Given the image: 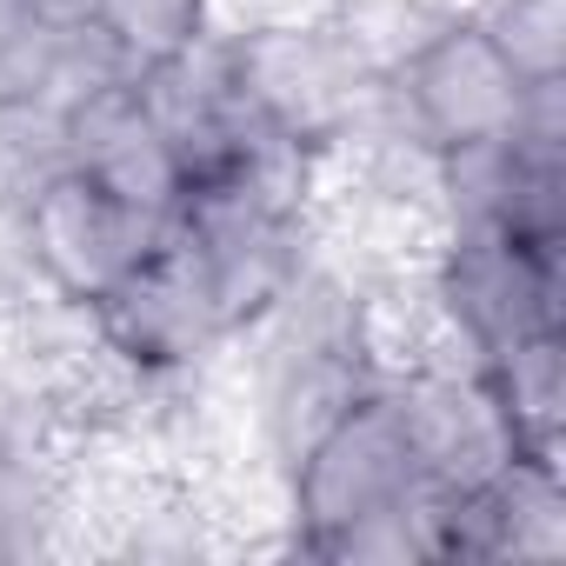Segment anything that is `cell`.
I'll return each instance as SVG.
<instances>
[{"mask_svg": "<svg viewBox=\"0 0 566 566\" xmlns=\"http://www.w3.org/2000/svg\"><path fill=\"white\" fill-rule=\"evenodd\" d=\"M160 240H167V220L114 200L107 187H94L74 167H61L34 193H21V247L34 260V280L81 314L107 287H120Z\"/></svg>", "mask_w": 566, "mask_h": 566, "instance_id": "obj_6", "label": "cell"}, {"mask_svg": "<svg viewBox=\"0 0 566 566\" xmlns=\"http://www.w3.org/2000/svg\"><path fill=\"white\" fill-rule=\"evenodd\" d=\"M440 493L420 486L387 380L340 407L280 473V526L287 553L334 566H407L440 559L433 539Z\"/></svg>", "mask_w": 566, "mask_h": 566, "instance_id": "obj_1", "label": "cell"}, {"mask_svg": "<svg viewBox=\"0 0 566 566\" xmlns=\"http://www.w3.org/2000/svg\"><path fill=\"white\" fill-rule=\"evenodd\" d=\"M94 0H28V14L34 21H87Z\"/></svg>", "mask_w": 566, "mask_h": 566, "instance_id": "obj_17", "label": "cell"}, {"mask_svg": "<svg viewBox=\"0 0 566 566\" xmlns=\"http://www.w3.org/2000/svg\"><path fill=\"white\" fill-rule=\"evenodd\" d=\"M387 400L400 413V433H407V453H413V473L427 493H473L520 453L486 374L467 360L394 374Z\"/></svg>", "mask_w": 566, "mask_h": 566, "instance_id": "obj_8", "label": "cell"}, {"mask_svg": "<svg viewBox=\"0 0 566 566\" xmlns=\"http://www.w3.org/2000/svg\"><path fill=\"white\" fill-rule=\"evenodd\" d=\"M87 21L127 74H147L220 28V0H94Z\"/></svg>", "mask_w": 566, "mask_h": 566, "instance_id": "obj_14", "label": "cell"}, {"mask_svg": "<svg viewBox=\"0 0 566 566\" xmlns=\"http://www.w3.org/2000/svg\"><path fill=\"white\" fill-rule=\"evenodd\" d=\"M440 8H480V0H440Z\"/></svg>", "mask_w": 566, "mask_h": 566, "instance_id": "obj_19", "label": "cell"}, {"mask_svg": "<svg viewBox=\"0 0 566 566\" xmlns=\"http://www.w3.org/2000/svg\"><path fill=\"white\" fill-rule=\"evenodd\" d=\"M526 107V81L506 67L473 8H447L427 41L387 74V114L433 154L500 140Z\"/></svg>", "mask_w": 566, "mask_h": 566, "instance_id": "obj_5", "label": "cell"}, {"mask_svg": "<svg viewBox=\"0 0 566 566\" xmlns=\"http://www.w3.org/2000/svg\"><path fill=\"white\" fill-rule=\"evenodd\" d=\"M34 14H28V0H0V54H8V41L28 28Z\"/></svg>", "mask_w": 566, "mask_h": 566, "instance_id": "obj_18", "label": "cell"}, {"mask_svg": "<svg viewBox=\"0 0 566 566\" xmlns=\"http://www.w3.org/2000/svg\"><path fill=\"white\" fill-rule=\"evenodd\" d=\"M67 167L154 220H174V207L187 193L180 160H174L167 134L154 127L134 74H114L67 107Z\"/></svg>", "mask_w": 566, "mask_h": 566, "instance_id": "obj_11", "label": "cell"}, {"mask_svg": "<svg viewBox=\"0 0 566 566\" xmlns=\"http://www.w3.org/2000/svg\"><path fill=\"white\" fill-rule=\"evenodd\" d=\"M480 374L500 400V420H506L513 447L539 453V460H559V440H566V327L500 347L493 360H480Z\"/></svg>", "mask_w": 566, "mask_h": 566, "instance_id": "obj_13", "label": "cell"}, {"mask_svg": "<svg viewBox=\"0 0 566 566\" xmlns=\"http://www.w3.org/2000/svg\"><path fill=\"white\" fill-rule=\"evenodd\" d=\"M440 559H559L566 553V473L559 460L513 453L486 486L440 493Z\"/></svg>", "mask_w": 566, "mask_h": 566, "instance_id": "obj_10", "label": "cell"}, {"mask_svg": "<svg viewBox=\"0 0 566 566\" xmlns=\"http://www.w3.org/2000/svg\"><path fill=\"white\" fill-rule=\"evenodd\" d=\"M8 447H54V433H48L34 380L14 360H0V453H8Z\"/></svg>", "mask_w": 566, "mask_h": 566, "instance_id": "obj_16", "label": "cell"}, {"mask_svg": "<svg viewBox=\"0 0 566 566\" xmlns=\"http://www.w3.org/2000/svg\"><path fill=\"white\" fill-rule=\"evenodd\" d=\"M74 553V453L8 447L0 453V566Z\"/></svg>", "mask_w": 566, "mask_h": 566, "instance_id": "obj_12", "label": "cell"}, {"mask_svg": "<svg viewBox=\"0 0 566 566\" xmlns=\"http://www.w3.org/2000/svg\"><path fill=\"white\" fill-rule=\"evenodd\" d=\"M87 327L114 360H127L147 380L207 374L233 347V334H227V321H220V307L207 294V280L193 273V260L180 253L174 233L120 280V287H107L87 307Z\"/></svg>", "mask_w": 566, "mask_h": 566, "instance_id": "obj_7", "label": "cell"}, {"mask_svg": "<svg viewBox=\"0 0 566 566\" xmlns=\"http://www.w3.org/2000/svg\"><path fill=\"white\" fill-rule=\"evenodd\" d=\"M420 280L433 294V314L447 321L453 354L473 367L526 334L566 327V247H539L493 227L440 233Z\"/></svg>", "mask_w": 566, "mask_h": 566, "instance_id": "obj_4", "label": "cell"}, {"mask_svg": "<svg viewBox=\"0 0 566 566\" xmlns=\"http://www.w3.org/2000/svg\"><path fill=\"white\" fill-rule=\"evenodd\" d=\"M233 347L247 374V420L273 480L294 467V453L340 407L380 387V367L367 347V280L327 253Z\"/></svg>", "mask_w": 566, "mask_h": 566, "instance_id": "obj_2", "label": "cell"}, {"mask_svg": "<svg viewBox=\"0 0 566 566\" xmlns=\"http://www.w3.org/2000/svg\"><path fill=\"white\" fill-rule=\"evenodd\" d=\"M473 14L526 87L566 81V0H480Z\"/></svg>", "mask_w": 566, "mask_h": 566, "instance_id": "obj_15", "label": "cell"}, {"mask_svg": "<svg viewBox=\"0 0 566 566\" xmlns=\"http://www.w3.org/2000/svg\"><path fill=\"white\" fill-rule=\"evenodd\" d=\"M134 87H140V101H147L154 127L167 134V147H174L187 187H193V180H213V174H227V167H240L260 140H280V134H266V127L247 114L220 28L200 34L193 48H180L174 61L134 74Z\"/></svg>", "mask_w": 566, "mask_h": 566, "instance_id": "obj_9", "label": "cell"}, {"mask_svg": "<svg viewBox=\"0 0 566 566\" xmlns=\"http://www.w3.org/2000/svg\"><path fill=\"white\" fill-rule=\"evenodd\" d=\"M220 34H227V61H233L247 114L314 160H327L340 140H354L380 114L387 81L354 54V41L340 34L327 8L240 21Z\"/></svg>", "mask_w": 566, "mask_h": 566, "instance_id": "obj_3", "label": "cell"}]
</instances>
